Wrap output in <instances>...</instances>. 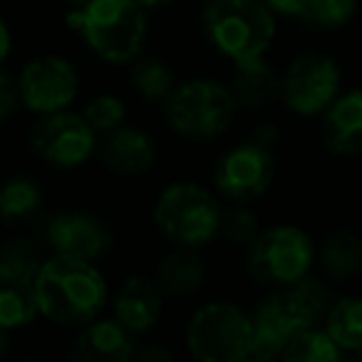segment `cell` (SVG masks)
<instances>
[{"instance_id": "obj_9", "label": "cell", "mask_w": 362, "mask_h": 362, "mask_svg": "<svg viewBox=\"0 0 362 362\" xmlns=\"http://www.w3.org/2000/svg\"><path fill=\"white\" fill-rule=\"evenodd\" d=\"M342 72L332 57L322 52H303L293 57L281 75L283 105L298 117H317L340 97Z\"/></svg>"}, {"instance_id": "obj_3", "label": "cell", "mask_w": 362, "mask_h": 362, "mask_svg": "<svg viewBox=\"0 0 362 362\" xmlns=\"http://www.w3.org/2000/svg\"><path fill=\"white\" fill-rule=\"evenodd\" d=\"M67 25L107 62H132L146 40V13L136 0H87L67 13Z\"/></svg>"}, {"instance_id": "obj_16", "label": "cell", "mask_w": 362, "mask_h": 362, "mask_svg": "<svg viewBox=\"0 0 362 362\" xmlns=\"http://www.w3.org/2000/svg\"><path fill=\"white\" fill-rule=\"evenodd\" d=\"M320 117V136L332 154H362V90L340 95Z\"/></svg>"}, {"instance_id": "obj_2", "label": "cell", "mask_w": 362, "mask_h": 362, "mask_svg": "<svg viewBox=\"0 0 362 362\" xmlns=\"http://www.w3.org/2000/svg\"><path fill=\"white\" fill-rule=\"evenodd\" d=\"M37 308L50 322L82 327L95 320L107 303V281L92 261L55 256L45 261L35 278Z\"/></svg>"}, {"instance_id": "obj_17", "label": "cell", "mask_w": 362, "mask_h": 362, "mask_svg": "<svg viewBox=\"0 0 362 362\" xmlns=\"http://www.w3.org/2000/svg\"><path fill=\"white\" fill-rule=\"evenodd\" d=\"M100 159L115 174L136 176L151 169L156 159V149L141 129L122 124L105 134L100 144Z\"/></svg>"}, {"instance_id": "obj_29", "label": "cell", "mask_w": 362, "mask_h": 362, "mask_svg": "<svg viewBox=\"0 0 362 362\" xmlns=\"http://www.w3.org/2000/svg\"><path fill=\"white\" fill-rule=\"evenodd\" d=\"M21 105V90H18V82L11 75L0 72V122L8 119L13 112Z\"/></svg>"}, {"instance_id": "obj_22", "label": "cell", "mask_w": 362, "mask_h": 362, "mask_svg": "<svg viewBox=\"0 0 362 362\" xmlns=\"http://www.w3.org/2000/svg\"><path fill=\"white\" fill-rule=\"evenodd\" d=\"M320 263L330 278H352L362 266V241L350 231H335L322 243Z\"/></svg>"}, {"instance_id": "obj_7", "label": "cell", "mask_w": 362, "mask_h": 362, "mask_svg": "<svg viewBox=\"0 0 362 362\" xmlns=\"http://www.w3.org/2000/svg\"><path fill=\"white\" fill-rule=\"evenodd\" d=\"M233 90L216 80H189L174 87L166 100V117L176 134L189 139H214L236 117Z\"/></svg>"}, {"instance_id": "obj_19", "label": "cell", "mask_w": 362, "mask_h": 362, "mask_svg": "<svg viewBox=\"0 0 362 362\" xmlns=\"http://www.w3.org/2000/svg\"><path fill=\"white\" fill-rule=\"evenodd\" d=\"M231 90L236 102H241L248 110H256L268 105L273 95L281 90V77L263 57H253V60L236 62Z\"/></svg>"}, {"instance_id": "obj_34", "label": "cell", "mask_w": 362, "mask_h": 362, "mask_svg": "<svg viewBox=\"0 0 362 362\" xmlns=\"http://www.w3.org/2000/svg\"><path fill=\"white\" fill-rule=\"evenodd\" d=\"M72 6H82V3H87V0H70Z\"/></svg>"}, {"instance_id": "obj_10", "label": "cell", "mask_w": 362, "mask_h": 362, "mask_svg": "<svg viewBox=\"0 0 362 362\" xmlns=\"http://www.w3.org/2000/svg\"><path fill=\"white\" fill-rule=\"evenodd\" d=\"M42 261L28 241H11L0 248V327L16 330L40 313L35 278Z\"/></svg>"}, {"instance_id": "obj_13", "label": "cell", "mask_w": 362, "mask_h": 362, "mask_svg": "<svg viewBox=\"0 0 362 362\" xmlns=\"http://www.w3.org/2000/svg\"><path fill=\"white\" fill-rule=\"evenodd\" d=\"M21 102L37 115L62 112L75 102L80 75L75 65L60 55H42L25 65L18 77Z\"/></svg>"}, {"instance_id": "obj_36", "label": "cell", "mask_w": 362, "mask_h": 362, "mask_svg": "<svg viewBox=\"0 0 362 362\" xmlns=\"http://www.w3.org/2000/svg\"><path fill=\"white\" fill-rule=\"evenodd\" d=\"M360 241H362V236H360Z\"/></svg>"}, {"instance_id": "obj_33", "label": "cell", "mask_w": 362, "mask_h": 362, "mask_svg": "<svg viewBox=\"0 0 362 362\" xmlns=\"http://www.w3.org/2000/svg\"><path fill=\"white\" fill-rule=\"evenodd\" d=\"M6 352H8V330L0 327V357H6Z\"/></svg>"}, {"instance_id": "obj_32", "label": "cell", "mask_w": 362, "mask_h": 362, "mask_svg": "<svg viewBox=\"0 0 362 362\" xmlns=\"http://www.w3.org/2000/svg\"><path fill=\"white\" fill-rule=\"evenodd\" d=\"M144 11H159V8H166V6H171L174 0H136Z\"/></svg>"}, {"instance_id": "obj_6", "label": "cell", "mask_w": 362, "mask_h": 362, "mask_svg": "<svg viewBox=\"0 0 362 362\" xmlns=\"http://www.w3.org/2000/svg\"><path fill=\"white\" fill-rule=\"evenodd\" d=\"M187 347L202 362L251 360L253 317L228 300L209 303L189 320Z\"/></svg>"}, {"instance_id": "obj_30", "label": "cell", "mask_w": 362, "mask_h": 362, "mask_svg": "<svg viewBox=\"0 0 362 362\" xmlns=\"http://www.w3.org/2000/svg\"><path fill=\"white\" fill-rule=\"evenodd\" d=\"M268 8H271L276 16H288V18H298L305 8L308 0H263Z\"/></svg>"}, {"instance_id": "obj_12", "label": "cell", "mask_w": 362, "mask_h": 362, "mask_svg": "<svg viewBox=\"0 0 362 362\" xmlns=\"http://www.w3.org/2000/svg\"><path fill=\"white\" fill-rule=\"evenodd\" d=\"M276 176V159L271 144L261 139H251L236 144L218 159L214 181L216 189L231 202H253L271 189Z\"/></svg>"}, {"instance_id": "obj_35", "label": "cell", "mask_w": 362, "mask_h": 362, "mask_svg": "<svg viewBox=\"0 0 362 362\" xmlns=\"http://www.w3.org/2000/svg\"><path fill=\"white\" fill-rule=\"evenodd\" d=\"M360 357H362V347H360Z\"/></svg>"}, {"instance_id": "obj_28", "label": "cell", "mask_w": 362, "mask_h": 362, "mask_svg": "<svg viewBox=\"0 0 362 362\" xmlns=\"http://www.w3.org/2000/svg\"><path fill=\"white\" fill-rule=\"evenodd\" d=\"M82 117L90 122V127L97 134H107V132L124 124L127 107H124V102L115 95H97L95 100H90L85 105Z\"/></svg>"}, {"instance_id": "obj_24", "label": "cell", "mask_w": 362, "mask_h": 362, "mask_svg": "<svg viewBox=\"0 0 362 362\" xmlns=\"http://www.w3.org/2000/svg\"><path fill=\"white\" fill-rule=\"evenodd\" d=\"M281 357L291 362H335L342 357V350L327 335V330L313 325L308 330H300L296 337H291Z\"/></svg>"}, {"instance_id": "obj_20", "label": "cell", "mask_w": 362, "mask_h": 362, "mask_svg": "<svg viewBox=\"0 0 362 362\" xmlns=\"http://www.w3.org/2000/svg\"><path fill=\"white\" fill-rule=\"evenodd\" d=\"M204 276H206V266H204V261L197 253L174 251L159 261L154 283L159 286V291L164 296L184 298L202 288Z\"/></svg>"}, {"instance_id": "obj_8", "label": "cell", "mask_w": 362, "mask_h": 362, "mask_svg": "<svg viewBox=\"0 0 362 362\" xmlns=\"http://www.w3.org/2000/svg\"><path fill=\"white\" fill-rule=\"evenodd\" d=\"M315 243L303 228L281 223L256 236L248 251V273L261 286H288L310 273Z\"/></svg>"}, {"instance_id": "obj_23", "label": "cell", "mask_w": 362, "mask_h": 362, "mask_svg": "<svg viewBox=\"0 0 362 362\" xmlns=\"http://www.w3.org/2000/svg\"><path fill=\"white\" fill-rule=\"evenodd\" d=\"M42 206V189L30 176H13L0 184V221H21Z\"/></svg>"}, {"instance_id": "obj_21", "label": "cell", "mask_w": 362, "mask_h": 362, "mask_svg": "<svg viewBox=\"0 0 362 362\" xmlns=\"http://www.w3.org/2000/svg\"><path fill=\"white\" fill-rule=\"evenodd\" d=\"M325 330L342 352H360L362 347V298L345 296L332 300L325 313Z\"/></svg>"}, {"instance_id": "obj_25", "label": "cell", "mask_w": 362, "mask_h": 362, "mask_svg": "<svg viewBox=\"0 0 362 362\" xmlns=\"http://www.w3.org/2000/svg\"><path fill=\"white\" fill-rule=\"evenodd\" d=\"M132 85L144 100L161 102L169 100V95L174 92V75L161 60L144 57L132 67Z\"/></svg>"}, {"instance_id": "obj_5", "label": "cell", "mask_w": 362, "mask_h": 362, "mask_svg": "<svg viewBox=\"0 0 362 362\" xmlns=\"http://www.w3.org/2000/svg\"><path fill=\"white\" fill-rule=\"evenodd\" d=\"M154 221L179 246L199 248L218 236L221 206L209 189L194 181H176L156 199Z\"/></svg>"}, {"instance_id": "obj_14", "label": "cell", "mask_w": 362, "mask_h": 362, "mask_svg": "<svg viewBox=\"0 0 362 362\" xmlns=\"http://www.w3.org/2000/svg\"><path fill=\"white\" fill-rule=\"evenodd\" d=\"M47 246L60 256L97 261L110 246V233L100 218L90 214H62L45 228Z\"/></svg>"}, {"instance_id": "obj_18", "label": "cell", "mask_w": 362, "mask_h": 362, "mask_svg": "<svg viewBox=\"0 0 362 362\" xmlns=\"http://www.w3.org/2000/svg\"><path fill=\"white\" fill-rule=\"evenodd\" d=\"M72 357L87 362H129L136 357L132 332L117 320H90L82 325Z\"/></svg>"}, {"instance_id": "obj_27", "label": "cell", "mask_w": 362, "mask_h": 362, "mask_svg": "<svg viewBox=\"0 0 362 362\" xmlns=\"http://www.w3.org/2000/svg\"><path fill=\"white\" fill-rule=\"evenodd\" d=\"M218 233L226 241L236 243V246H241V243L251 246L258 233H261V223H258V216L251 209H246L241 202H236V206L221 211V228H218Z\"/></svg>"}, {"instance_id": "obj_4", "label": "cell", "mask_w": 362, "mask_h": 362, "mask_svg": "<svg viewBox=\"0 0 362 362\" xmlns=\"http://www.w3.org/2000/svg\"><path fill=\"white\" fill-rule=\"evenodd\" d=\"M202 25L221 55L243 62L268 52L276 37V13L263 0H209Z\"/></svg>"}, {"instance_id": "obj_11", "label": "cell", "mask_w": 362, "mask_h": 362, "mask_svg": "<svg viewBox=\"0 0 362 362\" xmlns=\"http://www.w3.org/2000/svg\"><path fill=\"white\" fill-rule=\"evenodd\" d=\"M30 146L42 161L55 169H77L97 151V132L75 112H52L33 127Z\"/></svg>"}, {"instance_id": "obj_26", "label": "cell", "mask_w": 362, "mask_h": 362, "mask_svg": "<svg viewBox=\"0 0 362 362\" xmlns=\"http://www.w3.org/2000/svg\"><path fill=\"white\" fill-rule=\"evenodd\" d=\"M357 16V0H308L298 18L310 25L335 30L345 28Z\"/></svg>"}, {"instance_id": "obj_15", "label": "cell", "mask_w": 362, "mask_h": 362, "mask_svg": "<svg viewBox=\"0 0 362 362\" xmlns=\"http://www.w3.org/2000/svg\"><path fill=\"white\" fill-rule=\"evenodd\" d=\"M115 320L132 335H146L161 320V291L151 278L129 276L115 296Z\"/></svg>"}, {"instance_id": "obj_31", "label": "cell", "mask_w": 362, "mask_h": 362, "mask_svg": "<svg viewBox=\"0 0 362 362\" xmlns=\"http://www.w3.org/2000/svg\"><path fill=\"white\" fill-rule=\"evenodd\" d=\"M11 47H13V37H11V30L3 21H0V62L6 60L11 55Z\"/></svg>"}, {"instance_id": "obj_1", "label": "cell", "mask_w": 362, "mask_h": 362, "mask_svg": "<svg viewBox=\"0 0 362 362\" xmlns=\"http://www.w3.org/2000/svg\"><path fill=\"white\" fill-rule=\"evenodd\" d=\"M330 291L320 281L300 278L296 283L281 286L276 293L261 300L253 313V347L251 360L268 362L283 355L291 337L300 330L325 320L330 308Z\"/></svg>"}]
</instances>
